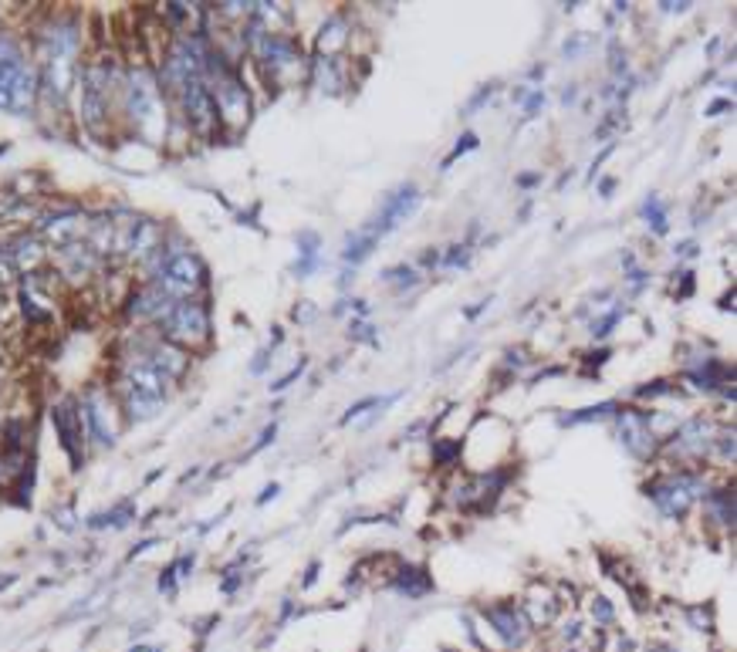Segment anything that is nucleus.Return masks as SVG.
I'll use <instances>...</instances> for the list:
<instances>
[{
  "mask_svg": "<svg viewBox=\"0 0 737 652\" xmlns=\"http://www.w3.org/2000/svg\"><path fill=\"white\" fill-rule=\"evenodd\" d=\"M697 477H690V473H677V477H670L667 483H653L649 491H653V497H657V504L667 510V514H684L686 507H690V500L697 497Z\"/></svg>",
  "mask_w": 737,
  "mask_h": 652,
  "instance_id": "ddd939ff",
  "label": "nucleus"
},
{
  "mask_svg": "<svg viewBox=\"0 0 737 652\" xmlns=\"http://www.w3.org/2000/svg\"><path fill=\"white\" fill-rule=\"evenodd\" d=\"M152 280L160 284V291L166 294V298L187 301V298H197V294L203 291L207 267H203V261L193 251H176L166 257V264L160 267V274Z\"/></svg>",
  "mask_w": 737,
  "mask_h": 652,
  "instance_id": "39448f33",
  "label": "nucleus"
},
{
  "mask_svg": "<svg viewBox=\"0 0 737 652\" xmlns=\"http://www.w3.org/2000/svg\"><path fill=\"white\" fill-rule=\"evenodd\" d=\"M375 243H379V237H375L369 226H363V230H355V234L345 240V251H342V257H345L349 264H363L365 257L373 253Z\"/></svg>",
  "mask_w": 737,
  "mask_h": 652,
  "instance_id": "f3484780",
  "label": "nucleus"
},
{
  "mask_svg": "<svg viewBox=\"0 0 737 652\" xmlns=\"http://www.w3.org/2000/svg\"><path fill=\"white\" fill-rule=\"evenodd\" d=\"M81 31L71 17H61L44 27L38 48V78L41 92H48L54 102H65L71 92V81L78 75Z\"/></svg>",
  "mask_w": 737,
  "mask_h": 652,
  "instance_id": "f257e3e1",
  "label": "nucleus"
},
{
  "mask_svg": "<svg viewBox=\"0 0 737 652\" xmlns=\"http://www.w3.org/2000/svg\"><path fill=\"white\" fill-rule=\"evenodd\" d=\"M38 92V68L31 65V58H24L17 41L0 34V108L21 115L27 108H34Z\"/></svg>",
  "mask_w": 737,
  "mask_h": 652,
  "instance_id": "7ed1b4c3",
  "label": "nucleus"
},
{
  "mask_svg": "<svg viewBox=\"0 0 737 652\" xmlns=\"http://www.w3.org/2000/svg\"><path fill=\"white\" fill-rule=\"evenodd\" d=\"M180 98V108L187 115L189 129L200 135V139H210V135L220 129V119H216V106H214V95L207 88L203 75H189L187 81H180L173 92Z\"/></svg>",
  "mask_w": 737,
  "mask_h": 652,
  "instance_id": "0eeeda50",
  "label": "nucleus"
},
{
  "mask_svg": "<svg viewBox=\"0 0 737 652\" xmlns=\"http://www.w3.org/2000/svg\"><path fill=\"white\" fill-rule=\"evenodd\" d=\"M619 439L636 456H649V450H653V423H649V416L640 413V409H622L619 413Z\"/></svg>",
  "mask_w": 737,
  "mask_h": 652,
  "instance_id": "4468645a",
  "label": "nucleus"
},
{
  "mask_svg": "<svg viewBox=\"0 0 737 652\" xmlns=\"http://www.w3.org/2000/svg\"><path fill=\"white\" fill-rule=\"evenodd\" d=\"M613 413V402H603V406H592V409H585V413L578 416H568V423H582V419H603V416Z\"/></svg>",
  "mask_w": 737,
  "mask_h": 652,
  "instance_id": "6ab92c4d",
  "label": "nucleus"
},
{
  "mask_svg": "<svg viewBox=\"0 0 737 652\" xmlns=\"http://www.w3.org/2000/svg\"><path fill=\"white\" fill-rule=\"evenodd\" d=\"M345 44H349V21L332 17L318 34V58H336L338 51H345Z\"/></svg>",
  "mask_w": 737,
  "mask_h": 652,
  "instance_id": "dca6fc26",
  "label": "nucleus"
},
{
  "mask_svg": "<svg viewBox=\"0 0 737 652\" xmlns=\"http://www.w3.org/2000/svg\"><path fill=\"white\" fill-rule=\"evenodd\" d=\"M88 226H92V220H85V214H78V210H58V214L41 216V240L51 251H61V247L81 243V237H88Z\"/></svg>",
  "mask_w": 737,
  "mask_h": 652,
  "instance_id": "6e6552de",
  "label": "nucleus"
},
{
  "mask_svg": "<svg viewBox=\"0 0 737 652\" xmlns=\"http://www.w3.org/2000/svg\"><path fill=\"white\" fill-rule=\"evenodd\" d=\"M81 413H85V427L98 443L112 446L119 439L122 429V406L115 399V392L102 382H92L81 396Z\"/></svg>",
  "mask_w": 737,
  "mask_h": 652,
  "instance_id": "423d86ee",
  "label": "nucleus"
},
{
  "mask_svg": "<svg viewBox=\"0 0 737 652\" xmlns=\"http://www.w3.org/2000/svg\"><path fill=\"white\" fill-rule=\"evenodd\" d=\"M54 264H58V271L65 274L68 280H88L98 271V264H102V257L88 247V240L85 243H71V247H61V251H51Z\"/></svg>",
  "mask_w": 737,
  "mask_h": 652,
  "instance_id": "f8f14e48",
  "label": "nucleus"
},
{
  "mask_svg": "<svg viewBox=\"0 0 737 652\" xmlns=\"http://www.w3.org/2000/svg\"><path fill=\"white\" fill-rule=\"evenodd\" d=\"M156 328L166 342L197 352L210 342V311L200 298H187V301H173L166 308V315L156 321Z\"/></svg>",
  "mask_w": 737,
  "mask_h": 652,
  "instance_id": "20e7f679",
  "label": "nucleus"
},
{
  "mask_svg": "<svg viewBox=\"0 0 737 652\" xmlns=\"http://www.w3.org/2000/svg\"><path fill=\"white\" fill-rule=\"evenodd\" d=\"M416 203H419V193H416L413 183H406V187H400L396 193H389L386 203H382V210H379V214H375V220L369 224V230H373L375 237L389 234L392 226H400L406 216L413 214Z\"/></svg>",
  "mask_w": 737,
  "mask_h": 652,
  "instance_id": "9d476101",
  "label": "nucleus"
},
{
  "mask_svg": "<svg viewBox=\"0 0 737 652\" xmlns=\"http://www.w3.org/2000/svg\"><path fill=\"white\" fill-rule=\"evenodd\" d=\"M51 419H54L58 436H61V446H65L68 456L75 460V466H78L81 456H85V433H88V427H85V413H81V402H75V399L58 402Z\"/></svg>",
  "mask_w": 737,
  "mask_h": 652,
  "instance_id": "1a4fd4ad",
  "label": "nucleus"
},
{
  "mask_svg": "<svg viewBox=\"0 0 737 652\" xmlns=\"http://www.w3.org/2000/svg\"><path fill=\"white\" fill-rule=\"evenodd\" d=\"M149 355V362L160 369L170 382H180V379H187V372H189V362H193V355H189L187 348H180V345H173V342H166V338H156V342H149L146 348H143Z\"/></svg>",
  "mask_w": 737,
  "mask_h": 652,
  "instance_id": "9b49d317",
  "label": "nucleus"
},
{
  "mask_svg": "<svg viewBox=\"0 0 737 652\" xmlns=\"http://www.w3.org/2000/svg\"><path fill=\"white\" fill-rule=\"evenodd\" d=\"M119 112H125V119L139 139H146V142L166 139V98H162L160 75L146 61H135L129 68V75L122 81Z\"/></svg>",
  "mask_w": 737,
  "mask_h": 652,
  "instance_id": "f03ea898",
  "label": "nucleus"
},
{
  "mask_svg": "<svg viewBox=\"0 0 737 652\" xmlns=\"http://www.w3.org/2000/svg\"><path fill=\"white\" fill-rule=\"evenodd\" d=\"M386 280L389 284H406V288H413L419 278H416L413 267H392V271H386Z\"/></svg>",
  "mask_w": 737,
  "mask_h": 652,
  "instance_id": "a211bd4d",
  "label": "nucleus"
},
{
  "mask_svg": "<svg viewBox=\"0 0 737 652\" xmlns=\"http://www.w3.org/2000/svg\"><path fill=\"white\" fill-rule=\"evenodd\" d=\"M11 261H14V267H17L21 274L34 278V274H41L44 264L51 261V247H48L44 240L31 237V234H21V237L14 240V247H11Z\"/></svg>",
  "mask_w": 737,
  "mask_h": 652,
  "instance_id": "2eb2a0df",
  "label": "nucleus"
},
{
  "mask_svg": "<svg viewBox=\"0 0 737 652\" xmlns=\"http://www.w3.org/2000/svg\"><path fill=\"white\" fill-rule=\"evenodd\" d=\"M646 216H653V226H657V230H667V214H663V207H659L657 197L646 200Z\"/></svg>",
  "mask_w": 737,
  "mask_h": 652,
  "instance_id": "aec40b11",
  "label": "nucleus"
}]
</instances>
